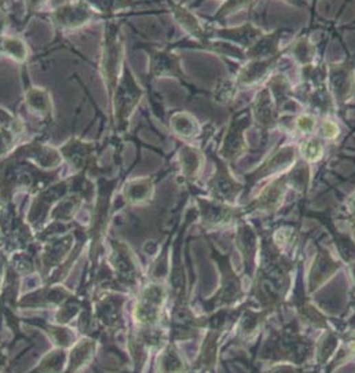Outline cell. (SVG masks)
<instances>
[{
  "label": "cell",
  "instance_id": "1",
  "mask_svg": "<svg viewBox=\"0 0 355 373\" xmlns=\"http://www.w3.org/2000/svg\"><path fill=\"white\" fill-rule=\"evenodd\" d=\"M330 80L333 85V92L337 96L336 99L340 102H345L354 91V78L351 70L347 69L345 66L336 69L333 67L330 73Z\"/></svg>",
  "mask_w": 355,
  "mask_h": 373
},
{
  "label": "cell",
  "instance_id": "2",
  "mask_svg": "<svg viewBox=\"0 0 355 373\" xmlns=\"http://www.w3.org/2000/svg\"><path fill=\"white\" fill-rule=\"evenodd\" d=\"M293 161H294V150H293V147H283L277 154H274L266 162V165L259 168V178L268 176V175L275 173L278 171L281 172L285 168H288L290 165V162H293Z\"/></svg>",
  "mask_w": 355,
  "mask_h": 373
},
{
  "label": "cell",
  "instance_id": "3",
  "mask_svg": "<svg viewBox=\"0 0 355 373\" xmlns=\"http://www.w3.org/2000/svg\"><path fill=\"white\" fill-rule=\"evenodd\" d=\"M285 194V182L279 179L270 186H267L259 195V205L266 209H275L281 205V201Z\"/></svg>",
  "mask_w": 355,
  "mask_h": 373
},
{
  "label": "cell",
  "instance_id": "4",
  "mask_svg": "<svg viewBox=\"0 0 355 373\" xmlns=\"http://www.w3.org/2000/svg\"><path fill=\"white\" fill-rule=\"evenodd\" d=\"M224 146H226V149H227L226 157H228V158H234V157H238V156L242 154V150H244V147H245V143H244L242 131L239 129L238 122L235 124L234 128H230V131H228V138H227V140L224 142Z\"/></svg>",
  "mask_w": 355,
  "mask_h": 373
},
{
  "label": "cell",
  "instance_id": "5",
  "mask_svg": "<svg viewBox=\"0 0 355 373\" xmlns=\"http://www.w3.org/2000/svg\"><path fill=\"white\" fill-rule=\"evenodd\" d=\"M300 151H301L303 157H304L307 161H316V160L322 156L323 145H322V142L318 140V139H311V140H307L305 143L301 145Z\"/></svg>",
  "mask_w": 355,
  "mask_h": 373
},
{
  "label": "cell",
  "instance_id": "6",
  "mask_svg": "<svg viewBox=\"0 0 355 373\" xmlns=\"http://www.w3.org/2000/svg\"><path fill=\"white\" fill-rule=\"evenodd\" d=\"M179 118L180 120H176L178 121V125H175V128H176V132H179V134H182V135H184V136H191V135H194V134H197L198 131V125H197V122L194 121V118H183V114L182 116H179Z\"/></svg>",
  "mask_w": 355,
  "mask_h": 373
},
{
  "label": "cell",
  "instance_id": "7",
  "mask_svg": "<svg viewBox=\"0 0 355 373\" xmlns=\"http://www.w3.org/2000/svg\"><path fill=\"white\" fill-rule=\"evenodd\" d=\"M321 134L323 138H327V139H332V138H336L338 135V128L334 122L332 121H323L322 122V128H321Z\"/></svg>",
  "mask_w": 355,
  "mask_h": 373
},
{
  "label": "cell",
  "instance_id": "8",
  "mask_svg": "<svg viewBox=\"0 0 355 373\" xmlns=\"http://www.w3.org/2000/svg\"><path fill=\"white\" fill-rule=\"evenodd\" d=\"M315 125V121L311 116H300L297 118V127L304 131V132H310Z\"/></svg>",
  "mask_w": 355,
  "mask_h": 373
},
{
  "label": "cell",
  "instance_id": "9",
  "mask_svg": "<svg viewBox=\"0 0 355 373\" xmlns=\"http://www.w3.org/2000/svg\"><path fill=\"white\" fill-rule=\"evenodd\" d=\"M304 47H305V41H300V43L297 44V50H296L294 52H301V51H303V52H305V48H304ZM308 52H310V54L312 52L311 47L308 48ZM310 54H303V58H301V55H300L301 61H305V59H311V55H310ZM300 58H299V59H300Z\"/></svg>",
  "mask_w": 355,
  "mask_h": 373
},
{
  "label": "cell",
  "instance_id": "10",
  "mask_svg": "<svg viewBox=\"0 0 355 373\" xmlns=\"http://www.w3.org/2000/svg\"><path fill=\"white\" fill-rule=\"evenodd\" d=\"M349 206H351V211H352V213H354V216H355V194L352 195V201H351Z\"/></svg>",
  "mask_w": 355,
  "mask_h": 373
}]
</instances>
